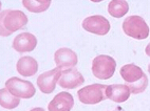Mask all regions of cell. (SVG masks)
Listing matches in <instances>:
<instances>
[{
	"mask_svg": "<svg viewBox=\"0 0 150 111\" xmlns=\"http://www.w3.org/2000/svg\"><path fill=\"white\" fill-rule=\"evenodd\" d=\"M145 51H146V53H147V56H149L150 57V43L146 46V49H145Z\"/></svg>",
	"mask_w": 150,
	"mask_h": 111,
	"instance_id": "d6986e66",
	"label": "cell"
},
{
	"mask_svg": "<svg viewBox=\"0 0 150 111\" xmlns=\"http://www.w3.org/2000/svg\"><path fill=\"white\" fill-rule=\"evenodd\" d=\"M116 68L115 60L106 55H99L95 57L92 62V72L94 77L100 80H108L114 74Z\"/></svg>",
	"mask_w": 150,
	"mask_h": 111,
	"instance_id": "3957f363",
	"label": "cell"
},
{
	"mask_svg": "<svg viewBox=\"0 0 150 111\" xmlns=\"http://www.w3.org/2000/svg\"><path fill=\"white\" fill-rule=\"evenodd\" d=\"M17 71L23 77H32L38 70L37 61L32 57H22L18 60L16 65Z\"/></svg>",
	"mask_w": 150,
	"mask_h": 111,
	"instance_id": "4fadbf2b",
	"label": "cell"
},
{
	"mask_svg": "<svg viewBox=\"0 0 150 111\" xmlns=\"http://www.w3.org/2000/svg\"><path fill=\"white\" fill-rule=\"evenodd\" d=\"M30 111H45V109L39 108V107H37V108H33L32 110H30Z\"/></svg>",
	"mask_w": 150,
	"mask_h": 111,
	"instance_id": "ffe728a7",
	"label": "cell"
},
{
	"mask_svg": "<svg viewBox=\"0 0 150 111\" xmlns=\"http://www.w3.org/2000/svg\"><path fill=\"white\" fill-rule=\"evenodd\" d=\"M128 2L124 0H112L108 4V12L114 18H122L128 13Z\"/></svg>",
	"mask_w": 150,
	"mask_h": 111,
	"instance_id": "9a60e30c",
	"label": "cell"
},
{
	"mask_svg": "<svg viewBox=\"0 0 150 111\" xmlns=\"http://www.w3.org/2000/svg\"><path fill=\"white\" fill-rule=\"evenodd\" d=\"M124 33L137 40L146 39L149 35V27L142 17L129 16L123 22Z\"/></svg>",
	"mask_w": 150,
	"mask_h": 111,
	"instance_id": "7a4b0ae2",
	"label": "cell"
},
{
	"mask_svg": "<svg viewBox=\"0 0 150 111\" xmlns=\"http://www.w3.org/2000/svg\"><path fill=\"white\" fill-rule=\"evenodd\" d=\"M28 17L21 11L6 10L1 12V36L6 37L27 25Z\"/></svg>",
	"mask_w": 150,
	"mask_h": 111,
	"instance_id": "6da1fadb",
	"label": "cell"
},
{
	"mask_svg": "<svg viewBox=\"0 0 150 111\" xmlns=\"http://www.w3.org/2000/svg\"><path fill=\"white\" fill-rule=\"evenodd\" d=\"M62 71V69L56 67L52 70L43 72L37 78V85L41 92L47 93V94L53 92L55 87H56V83L60 79Z\"/></svg>",
	"mask_w": 150,
	"mask_h": 111,
	"instance_id": "52a82bcc",
	"label": "cell"
},
{
	"mask_svg": "<svg viewBox=\"0 0 150 111\" xmlns=\"http://www.w3.org/2000/svg\"><path fill=\"white\" fill-rule=\"evenodd\" d=\"M0 104L3 108L14 109L20 104V99L12 94L8 88H2L0 91Z\"/></svg>",
	"mask_w": 150,
	"mask_h": 111,
	"instance_id": "e0dca14e",
	"label": "cell"
},
{
	"mask_svg": "<svg viewBox=\"0 0 150 111\" xmlns=\"http://www.w3.org/2000/svg\"><path fill=\"white\" fill-rule=\"evenodd\" d=\"M37 45V39L33 34L22 33L15 37L13 41V48L20 53L32 51Z\"/></svg>",
	"mask_w": 150,
	"mask_h": 111,
	"instance_id": "30bf717a",
	"label": "cell"
},
{
	"mask_svg": "<svg viewBox=\"0 0 150 111\" xmlns=\"http://www.w3.org/2000/svg\"><path fill=\"white\" fill-rule=\"evenodd\" d=\"M22 4L31 13H42L51 4V0H22Z\"/></svg>",
	"mask_w": 150,
	"mask_h": 111,
	"instance_id": "2e32d148",
	"label": "cell"
},
{
	"mask_svg": "<svg viewBox=\"0 0 150 111\" xmlns=\"http://www.w3.org/2000/svg\"><path fill=\"white\" fill-rule=\"evenodd\" d=\"M74 106V99L69 92H59L49 103V111H71Z\"/></svg>",
	"mask_w": 150,
	"mask_h": 111,
	"instance_id": "8fae6325",
	"label": "cell"
},
{
	"mask_svg": "<svg viewBox=\"0 0 150 111\" xmlns=\"http://www.w3.org/2000/svg\"><path fill=\"white\" fill-rule=\"evenodd\" d=\"M130 89L127 85L123 84H112L106 88V96L109 100L115 103H123L127 101L130 96Z\"/></svg>",
	"mask_w": 150,
	"mask_h": 111,
	"instance_id": "7c38bea8",
	"label": "cell"
},
{
	"mask_svg": "<svg viewBox=\"0 0 150 111\" xmlns=\"http://www.w3.org/2000/svg\"><path fill=\"white\" fill-rule=\"evenodd\" d=\"M120 72H121V76L124 79V81L127 82L128 84L137 82L139 80H141L145 76L142 68L134 65V64L124 65L121 68V70H120Z\"/></svg>",
	"mask_w": 150,
	"mask_h": 111,
	"instance_id": "5bb4252c",
	"label": "cell"
},
{
	"mask_svg": "<svg viewBox=\"0 0 150 111\" xmlns=\"http://www.w3.org/2000/svg\"><path fill=\"white\" fill-rule=\"evenodd\" d=\"M147 85H148V79H147V76L145 74L144 77H143L141 80H139L137 82L132 83V84H128L127 86L129 87L131 93H133V94H137V93L143 92V91L146 89Z\"/></svg>",
	"mask_w": 150,
	"mask_h": 111,
	"instance_id": "ac0fdd59",
	"label": "cell"
},
{
	"mask_svg": "<svg viewBox=\"0 0 150 111\" xmlns=\"http://www.w3.org/2000/svg\"><path fill=\"white\" fill-rule=\"evenodd\" d=\"M83 82H85V79L83 74L74 67V68L62 70L58 84L60 87L66 88V89H74L83 85Z\"/></svg>",
	"mask_w": 150,
	"mask_h": 111,
	"instance_id": "9c48e42d",
	"label": "cell"
},
{
	"mask_svg": "<svg viewBox=\"0 0 150 111\" xmlns=\"http://www.w3.org/2000/svg\"><path fill=\"white\" fill-rule=\"evenodd\" d=\"M148 71H149V74H150V63H149V65H148Z\"/></svg>",
	"mask_w": 150,
	"mask_h": 111,
	"instance_id": "44dd1931",
	"label": "cell"
},
{
	"mask_svg": "<svg viewBox=\"0 0 150 111\" xmlns=\"http://www.w3.org/2000/svg\"><path fill=\"white\" fill-rule=\"evenodd\" d=\"M6 87L12 94L19 99H31L36 92L34 85L30 81L21 80L16 77L8 79L6 82Z\"/></svg>",
	"mask_w": 150,
	"mask_h": 111,
	"instance_id": "5b68a950",
	"label": "cell"
},
{
	"mask_svg": "<svg viewBox=\"0 0 150 111\" xmlns=\"http://www.w3.org/2000/svg\"><path fill=\"white\" fill-rule=\"evenodd\" d=\"M107 86L103 84H92L78 90V99L83 104L94 105L107 99L106 96Z\"/></svg>",
	"mask_w": 150,
	"mask_h": 111,
	"instance_id": "277c9868",
	"label": "cell"
},
{
	"mask_svg": "<svg viewBox=\"0 0 150 111\" xmlns=\"http://www.w3.org/2000/svg\"><path fill=\"white\" fill-rule=\"evenodd\" d=\"M54 61L62 70L74 68L77 64V55L70 48H59L54 55Z\"/></svg>",
	"mask_w": 150,
	"mask_h": 111,
	"instance_id": "ba28073f",
	"label": "cell"
},
{
	"mask_svg": "<svg viewBox=\"0 0 150 111\" xmlns=\"http://www.w3.org/2000/svg\"><path fill=\"white\" fill-rule=\"evenodd\" d=\"M83 28L92 34L105 36L110 31V22L100 15L87 17L83 21Z\"/></svg>",
	"mask_w": 150,
	"mask_h": 111,
	"instance_id": "8992f818",
	"label": "cell"
}]
</instances>
